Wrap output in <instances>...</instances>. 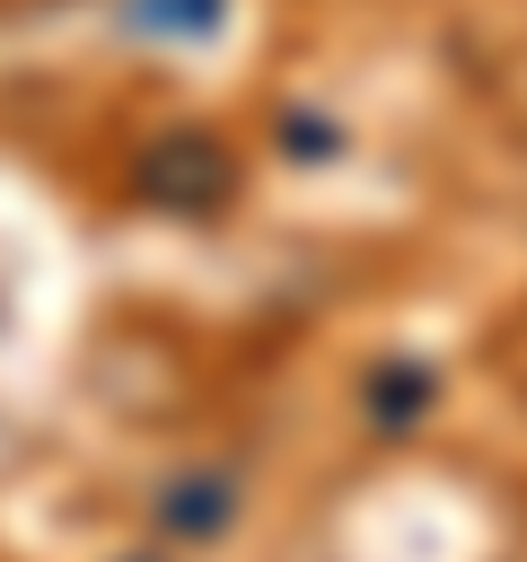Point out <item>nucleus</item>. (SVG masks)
<instances>
[{
	"mask_svg": "<svg viewBox=\"0 0 527 562\" xmlns=\"http://www.w3.org/2000/svg\"><path fill=\"white\" fill-rule=\"evenodd\" d=\"M132 562H158V553H132Z\"/></svg>",
	"mask_w": 527,
	"mask_h": 562,
	"instance_id": "6",
	"label": "nucleus"
},
{
	"mask_svg": "<svg viewBox=\"0 0 527 562\" xmlns=\"http://www.w3.org/2000/svg\"><path fill=\"white\" fill-rule=\"evenodd\" d=\"M290 149H299V158H325L334 132H325V123H290Z\"/></svg>",
	"mask_w": 527,
	"mask_h": 562,
	"instance_id": "5",
	"label": "nucleus"
},
{
	"mask_svg": "<svg viewBox=\"0 0 527 562\" xmlns=\"http://www.w3.org/2000/svg\"><path fill=\"white\" fill-rule=\"evenodd\" d=\"M141 18L167 26V35H211L220 26V0H141Z\"/></svg>",
	"mask_w": 527,
	"mask_h": 562,
	"instance_id": "4",
	"label": "nucleus"
},
{
	"mask_svg": "<svg viewBox=\"0 0 527 562\" xmlns=\"http://www.w3.org/2000/svg\"><path fill=\"white\" fill-rule=\"evenodd\" d=\"M149 509H158V527H167V536H184V544H211V536H228V518H237V492H228V474H167Z\"/></svg>",
	"mask_w": 527,
	"mask_h": 562,
	"instance_id": "2",
	"label": "nucleus"
},
{
	"mask_svg": "<svg viewBox=\"0 0 527 562\" xmlns=\"http://www.w3.org/2000/svg\"><path fill=\"white\" fill-rule=\"evenodd\" d=\"M430 395H439V378H430L422 360H378V369L360 378V404H369V430H378V439H404V430L430 413Z\"/></svg>",
	"mask_w": 527,
	"mask_h": 562,
	"instance_id": "3",
	"label": "nucleus"
},
{
	"mask_svg": "<svg viewBox=\"0 0 527 562\" xmlns=\"http://www.w3.org/2000/svg\"><path fill=\"white\" fill-rule=\"evenodd\" d=\"M132 193L149 211H176V220H211L237 202V149L202 123H176V132H149L141 158H132Z\"/></svg>",
	"mask_w": 527,
	"mask_h": 562,
	"instance_id": "1",
	"label": "nucleus"
}]
</instances>
